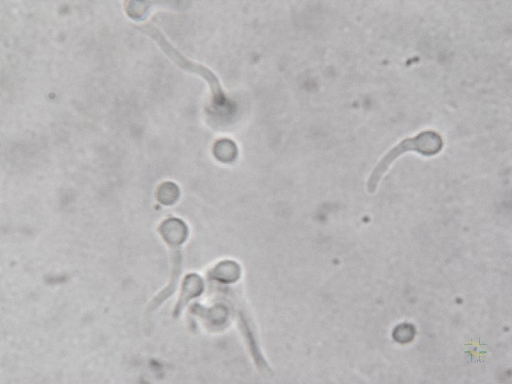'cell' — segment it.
Returning a JSON list of instances; mask_svg holds the SVG:
<instances>
[{
    "mask_svg": "<svg viewBox=\"0 0 512 384\" xmlns=\"http://www.w3.org/2000/svg\"><path fill=\"white\" fill-rule=\"evenodd\" d=\"M443 140L440 135L433 131H426L417 136L403 140L391 149L380 160L372 171L368 182L367 190L373 194L377 186L395 160L406 152H415L424 156H433L442 149Z\"/></svg>",
    "mask_w": 512,
    "mask_h": 384,
    "instance_id": "cell-1",
    "label": "cell"
},
{
    "mask_svg": "<svg viewBox=\"0 0 512 384\" xmlns=\"http://www.w3.org/2000/svg\"><path fill=\"white\" fill-rule=\"evenodd\" d=\"M144 31L157 42L168 56L177 64V66L182 70L201 77L207 81L211 92L213 102L216 105L222 106L225 104L226 95L224 94L218 77L212 71L200 63L186 58L166 40L161 32L153 26H146Z\"/></svg>",
    "mask_w": 512,
    "mask_h": 384,
    "instance_id": "cell-2",
    "label": "cell"
},
{
    "mask_svg": "<svg viewBox=\"0 0 512 384\" xmlns=\"http://www.w3.org/2000/svg\"><path fill=\"white\" fill-rule=\"evenodd\" d=\"M159 233L169 246L178 247L186 241L189 228L183 220L173 217L163 222Z\"/></svg>",
    "mask_w": 512,
    "mask_h": 384,
    "instance_id": "cell-3",
    "label": "cell"
},
{
    "mask_svg": "<svg viewBox=\"0 0 512 384\" xmlns=\"http://www.w3.org/2000/svg\"><path fill=\"white\" fill-rule=\"evenodd\" d=\"M205 288L203 279L198 274L188 275L182 284L179 301L176 305L175 313L177 316L191 299L200 296Z\"/></svg>",
    "mask_w": 512,
    "mask_h": 384,
    "instance_id": "cell-4",
    "label": "cell"
},
{
    "mask_svg": "<svg viewBox=\"0 0 512 384\" xmlns=\"http://www.w3.org/2000/svg\"><path fill=\"white\" fill-rule=\"evenodd\" d=\"M240 266L235 262L226 260L219 262L210 271V277L220 282L232 283L241 277Z\"/></svg>",
    "mask_w": 512,
    "mask_h": 384,
    "instance_id": "cell-5",
    "label": "cell"
},
{
    "mask_svg": "<svg viewBox=\"0 0 512 384\" xmlns=\"http://www.w3.org/2000/svg\"><path fill=\"white\" fill-rule=\"evenodd\" d=\"M180 196V188L176 183L170 181L162 183L157 189L156 197L157 201L165 206L175 205L179 200Z\"/></svg>",
    "mask_w": 512,
    "mask_h": 384,
    "instance_id": "cell-6",
    "label": "cell"
},
{
    "mask_svg": "<svg viewBox=\"0 0 512 384\" xmlns=\"http://www.w3.org/2000/svg\"><path fill=\"white\" fill-rule=\"evenodd\" d=\"M213 154L219 162L230 163L234 161L237 154V146L232 141L221 139L217 141L213 147Z\"/></svg>",
    "mask_w": 512,
    "mask_h": 384,
    "instance_id": "cell-7",
    "label": "cell"
}]
</instances>
